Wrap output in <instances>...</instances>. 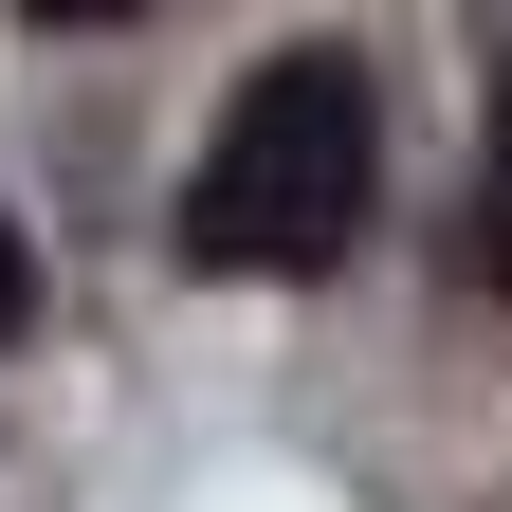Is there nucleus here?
Listing matches in <instances>:
<instances>
[{"label":"nucleus","mask_w":512,"mask_h":512,"mask_svg":"<svg viewBox=\"0 0 512 512\" xmlns=\"http://www.w3.org/2000/svg\"><path fill=\"white\" fill-rule=\"evenodd\" d=\"M366 165H384L366 55H275V74H238V110L202 128L183 256H202V275H330L348 220H366Z\"/></svg>","instance_id":"f257e3e1"},{"label":"nucleus","mask_w":512,"mask_h":512,"mask_svg":"<svg viewBox=\"0 0 512 512\" xmlns=\"http://www.w3.org/2000/svg\"><path fill=\"white\" fill-rule=\"evenodd\" d=\"M19 330H37V238L0 220V348H19Z\"/></svg>","instance_id":"f03ea898"},{"label":"nucleus","mask_w":512,"mask_h":512,"mask_svg":"<svg viewBox=\"0 0 512 512\" xmlns=\"http://www.w3.org/2000/svg\"><path fill=\"white\" fill-rule=\"evenodd\" d=\"M494 275H512V55H494Z\"/></svg>","instance_id":"7ed1b4c3"},{"label":"nucleus","mask_w":512,"mask_h":512,"mask_svg":"<svg viewBox=\"0 0 512 512\" xmlns=\"http://www.w3.org/2000/svg\"><path fill=\"white\" fill-rule=\"evenodd\" d=\"M37 37H110V19H147V0H19Z\"/></svg>","instance_id":"20e7f679"}]
</instances>
